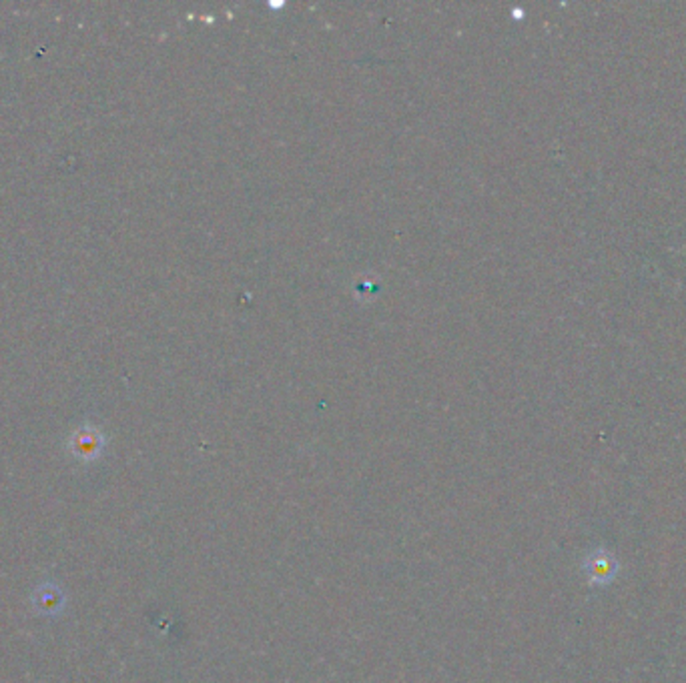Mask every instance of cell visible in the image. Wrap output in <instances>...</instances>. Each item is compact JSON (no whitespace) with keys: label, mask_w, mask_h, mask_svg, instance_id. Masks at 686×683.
I'll return each mask as SVG.
<instances>
[]
</instances>
